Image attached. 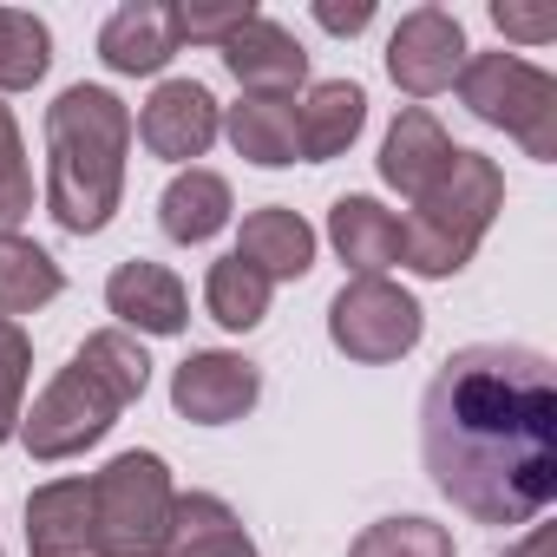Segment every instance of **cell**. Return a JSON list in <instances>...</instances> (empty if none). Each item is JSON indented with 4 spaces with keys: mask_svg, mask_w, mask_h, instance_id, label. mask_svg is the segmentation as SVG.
I'll return each mask as SVG.
<instances>
[{
    "mask_svg": "<svg viewBox=\"0 0 557 557\" xmlns=\"http://www.w3.org/2000/svg\"><path fill=\"white\" fill-rule=\"evenodd\" d=\"M433 485L472 524H531L557 498V374L537 348L479 342L446 355L420 400Z\"/></svg>",
    "mask_w": 557,
    "mask_h": 557,
    "instance_id": "cell-1",
    "label": "cell"
},
{
    "mask_svg": "<svg viewBox=\"0 0 557 557\" xmlns=\"http://www.w3.org/2000/svg\"><path fill=\"white\" fill-rule=\"evenodd\" d=\"M132 112L106 86H66L47 106V210L66 236H99L125 197Z\"/></svg>",
    "mask_w": 557,
    "mask_h": 557,
    "instance_id": "cell-2",
    "label": "cell"
},
{
    "mask_svg": "<svg viewBox=\"0 0 557 557\" xmlns=\"http://www.w3.org/2000/svg\"><path fill=\"white\" fill-rule=\"evenodd\" d=\"M151 381V355L138 335L125 329H99L86 335V348L47 381V394L34 400V413H21V440L34 459H73L86 446H99L112 433V420L145 394Z\"/></svg>",
    "mask_w": 557,
    "mask_h": 557,
    "instance_id": "cell-3",
    "label": "cell"
},
{
    "mask_svg": "<svg viewBox=\"0 0 557 557\" xmlns=\"http://www.w3.org/2000/svg\"><path fill=\"white\" fill-rule=\"evenodd\" d=\"M498 210H505V171L485 151H453V164L413 197V216H400V262L426 283H446L472 262Z\"/></svg>",
    "mask_w": 557,
    "mask_h": 557,
    "instance_id": "cell-4",
    "label": "cell"
},
{
    "mask_svg": "<svg viewBox=\"0 0 557 557\" xmlns=\"http://www.w3.org/2000/svg\"><path fill=\"white\" fill-rule=\"evenodd\" d=\"M453 86H459V106L479 125L518 138L524 158H537V164L557 158V79L544 66H531L518 53H472Z\"/></svg>",
    "mask_w": 557,
    "mask_h": 557,
    "instance_id": "cell-5",
    "label": "cell"
},
{
    "mask_svg": "<svg viewBox=\"0 0 557 557\" xmlns=\"http://www.w3.org/2000/svg\"><path fill=\"white\" fill-rule=\"evenodd\" d=\"M171 505L177 485L158 453H119L106 472H92V511L112 557H158L171 531Z\"/></svg>",
    "mask_w": 557,
    "mask_h": 557,
    "instance_id": "cell-6",
    "label": "cell"
},
{
    "mask_svg": "<svg viewBox=\"0 0 557 557\" xmlns=\"http://www.w3.org/2000/svg\"><path fill=\"white\" fill-rule=\"evenodd\" d=\"M420 335H426L420 302L400 283H387V275H355L329 302V342L361 368H387V361L413 355Z\"/></svg>",
    "mask_w": 557,
    "mask_h": 557,
    "instance_id": "cell-7",
    "label": "cell"
},
{
    "mask_svg": "<svg viewBox=\"0 0 557 557\" xmlns=\"http://www.w3.org/2000/svg\"><path fill=\"white\" fill-rule=\"evenodd\" d=\"M466 60H472L466 27H459V14H446V8H413V14L394 27V40H387V73H394V86H400L407 99L446 92Z\"/></svg>",
    "mask_w": 557,
    "mask_h": 557,
    "instance_id": "cell-8",
    "label": "cell"
},
{
    "mask_svg": "<svg viewBox=\"0 0 557 557\" xmlns=\"http://www.w3.org/2000/svg\"><path fill=\"white\" fill-rule=\"evenodd\" d=\"M256 400H262V374H256V361H243V355H230V348L184 355L177 374H171V407H177L190 426H230V420H243Z\"/></svg>",
    "mask_w": 557,
    "mask_h": 557,
    "instance_id": "cell-9",
    "label": "cell"
},
{
    "mask_svg": "<svg viewBox=\"0 0 557 557\" xmlns=\"http://www.w3.org/2000/svg\"><path fill=\"white\" fill-rule=\"evenodd\" d=\"M216 132H223V106H216L210 86H197V79H164V86L145 99V112H138L145 151L164 158V164L203 158V151L216 145Z\"/></svg>",
    "mask_w": 557,
    "mask_h": 557,
    "instance_id": "cell-10",
    "label": "cell"
},
{
    "mask_svg": "<svg viewBox=\"0 0 557 557\" xmlns=\"http://www.w3.org/2000/svg\"><path fill=\"white\" fill-rule=\"evenodd\" d=\"M27 557H112L92 511V479H47L27 498Z\"/></svg>",
    "mask_w": 557,
    "mask_h": 557,
    "instance_id": "cell-11",
    "label": "cell"
},
{
    "mask_svg": "<svg viewBox=\"0 0 557 557\" xmlns=\"http://www.w3.org/2000/svg\"><path fill=\"white\" fill-rule=\"evenodd\" d=\"M223 66L230 79L249 92V99H289L302 79H309V53L302 40L283 27V21H243L230 40H223Z\"/></svg>",
    "mask_w": 557,
    "mask_h": 557,
    "instance_id": "cell-12",
    "label": "cell"
},
{
    "mask_svg": "<svg viewBox=\"0 0 557 557\" xmlns=\"http://www.w3.org/2000/svg\"><path fill=\"white\" fill-rule=\"evenodd\" d=\"M106 309L119 315L125 335H184L190 329V296L184 283L151 262V256H132L112 269V283H106Z\"/></svg>",
    "mask_w": 557,
    "mask_h": 557,
    "instance_id": "cell-13",
    "label": "cell"
},
{
    "mask_svg": "<svg viewBox=\"0 0 557 557\" xmlns=\"http://www.w3.org/2000/svg\"><path fill=\"white\" fill-rule=\"evenodd\" d=\"M177 53V8L171 0H125V8L99 27V60L119 79H151Z\"/></svg>",
    "mask_w": 557,
    "mask_h": 557,
    "instance_id": "cell-14",
    "label": "cell"
},
{
    "mask_svg": "<svg viewBox=\"0 0 557 557\" xmlns=\"http://www.w3.org/2000/svg\"><path fill=\"white\" fill-rule=\"evenodd\" d=\"M453 151H459V145L446 138V125H440L426 106H407V112L387 125V138H381V177L413 203V197L453 164Z\"/></svg>",
    "mask_w": 557,
    "mask_h": 557,
    "instance_id": "cell-15",
    "label": "cell"
},
{
    "mask_svg": "<svg viewBox=\"0 0 557 557\" xmlns=\"http://www.w3.org/2000/svg\"><path fill=\"white\" fill-rule=\"evenodd\" d=\"M236 256L249 269H262L269 283H302L315 269V230L289 210V203H262L243 216V236H236Z\"/></svg>",
    "mask_w": 557,
    "mask_h": 557,
    "instance_id": "cell-16",
    "label": "cell"
},
{
    "mask_svg": "<svg viewBox=\"0 0 557 557\" xmlns=\"http://www.w3.org/2000/svg\"><path fill=\"white\" fill-rule=\"evenodd\" d=\"M361 125H368V92H361L355 79H322V86H309V99L296 106V145H302L309 164L342 158V151L361 138Z\"/></svg>",
    "mask_w": 557,
    "mask_h": 557,
    "instance_id": "cell-17",
    "label": "cell"
},
{
    "mask_svg": "<svg viewBox=\"0 0 557 557\" xmlns=\"http://www.w3.org/2000/svg\"><path fill=\"white\" fill-rule=\"evenodd\" d=\"M329 243L355 275H387L400 262V216L387 203H374V197H335Z\"/></svg>",
    "mask_w": 557,
    "mask_h": 557,
    "instance_id": "cell-18",
    "label": "cell"
},
{
    "mask_svg": "<svg viewBox=\"0 0 557 557\" xmlns=\"http://www.w3.org/2000/svg\"><path fill=\"white\" fill-rule=\"evenodd\" d=\"M158 557H256V544H249L243 518L216 492H177Z\"/></svg>",
    "mask_w": 557,
    "mask_h": 557,
    "instance_id": "cell-19",
    "label": "cell"
},
{
    "mask_svg": "<svg viewBox=\"0 0 557 557\" xmlns=\"http://www.w3.org/2000/svg\"><path fill=\"white\" fill-rule=\"evenodd\" d=\"M230 210H236L230 184H223L216 171L190 164V171H177V177L164 184V197H158V230H164L171 243H210V236L230 223Z\"/></svg>",
    "mask_w": 557,
    "mask_h": 557,
    "instance_id": "cell-20",
    "label": "cell"
},
{
    "mask_svg": "<svg viewBox=\"0 0 557 557\" xmlns=\"http://www.w3.org/2000/svg\"><path fill=\"white\" fill-rule=\"evenodd\" d=\"M223 132H230L236 158H249L262 171H283V164L302 158V145H296V99H249L243 92L223 112Z\"/></svg>",
    "mask_w": 557,
    "mask_h": 557,
    "instance_id": "cell-21",
    "label": "cell"
},
{
    "mask_svg": "<svg viewBox=\"0 0 557 557\" xmlns=\"http://www.w3.org/2000/svg\"><path fill=\"white\" fill-rule=\"evenodd\" d=\"M66 289V275H60V262L34 243V236H21V230H8L0 236V315H34V309H47L53 296Z\"/></svg>",
    "mask_w": 557,
    "mask_h": 557,
    "instance_id": "cell-22",
    "label": "cell"
},
{
    "mask_svg": "<svg viewBox=\"0 0 557 557\" xmlns=\"http://www.w3.org/2000/svg\"><path fill=\"white\" fill-rule=\"evenodd\" d=\"M269 296H275V283H269L262 269H249L243 256H223V262H210V275H203V309H210V322L230 329V335H249V329L269 315Z\"/></svg>",
    "mask_w": 557,
    "mask_h": 557,
    "instance_id": "cell-23",
    "label": "cell"
},
{
    "mask_svg": "<svg viewBox=\"0 0 557 557\" xmlns=\"http://www.w3.org/2000/svg\"><path fill=\"white\" fill-rule=\"evenodd\" d=\"M53 66V34L27 8H0V92H27Z\"/></svg>",
    "mask_w": 557,
    "mask_h": 557,
    "instance_id": "cell-24",
    "label": "cell"
},
{
    "mask_svg": "<svg viewBox=\"0 0 557 557\" xmlns=\"http://www.w3.org/2000/svg\"><path fill=\"white\" fill-rule=\"evenodd\" d=\"M348 557H453V531L433 524V518H420V511H407V518L368 524V531L348 544Z\"/></svg>",
    "mask_w": 557,
    "mask_h": 557,
    "instance_id": "cell-25",
    "label": "cell"
},
{
    "mask_svg": "<svg viewBox=\"0 0 557 557\" xmlns=\"http://www.w3.org/2000/svg\"><path fill=\"white\" fill-rule=\"evenodd\" d=\"M27 374H34V342L21 322L0 315V446L21 433V394H27Z\"/></svg>",
    "mask_w": 557,
    "mask_h": 557,
    "instance_id": "cell-26",
    "label": "cell"
},
{
    "mask_svg": "<svg viewBox=\"0 0 557 557\" xmlns=\"http://www.w3.org/2000/svg\"><path fill=\"white\" fill-rule=\"evenodd\" d=\"M34 210V171H27V145H21V125L14 112L0 106V236H8L21 216Z\"/></svg>",
    "mask_w": 557,
    "mask_h": 557,
    "instance_id": "cell-27",
    "label": "cell"
},
{
    "mask_svg": "<svg viewBox=\"0 0 557 557\" xmlns=\"http://www.w3.org/2000/svg\"><path fill=\"white\" fill-rule=\"evenodd\" d=\"M243 21H256L249 0H216V8H177V47H223Z\"/></svg>",
    "mask_w": 557,
    "mask_h": 557,
    "instance_id": "cell-28",
    "label": "cell"
},
{
    "mask_svg": "<svg viewBox=\"0 0 557 557\" xmlns=\"http://www.w3.org/2000/svg\"><path fill=\"white\" fill-rule=\"evenodd\" d=\"M492 27H498L505 40L544 47V40H557V8H518V0H498V8H492Z\"/></svg>",
    "mask_w": 557,
    "mask_h": 557,
    "instance_id": "cell-29",
    "label": "cell"
},
{
    "mask_svg": "<svg viewBox=\"0 0 557 557\" xmlns=\"http://www.w3.org/2000/svg\"><path fill=\"white\" fill-rule=\"evenodd\" d=\"M315 21H322L329 34H361V27L374 21V0H355V8H335V0H322Z\"/></svg>",
    "mask_w": 557,
    "mask_h": 557,
    "instance_id": "cell-30",
    "label": "cell"
},
{
    "mask_svg": "<svg viewBox=\"0 0 557 557\" xmlns=\"http://www.w3.org/2000/svg\"><path fill=\"white\" fill-rule=\"evenodd\" d=\"M505 557H557V531H550V524H531Z\"/></svg>",
    "mask_w": 557,
    "mask_h": 557,
    "instance_id": "cell-31",
    "label": "cell"
}]
</instances>
